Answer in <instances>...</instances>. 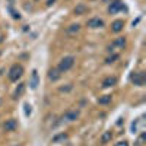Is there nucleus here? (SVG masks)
I'll use <instances>...</instances> for the list:
<instances>
[{"label":"nucleus","instance_id":"f8f14e48","mask_svg":"<svg viewBox=\"0 0 146 146\" xmlns=\"http://www.w3.org/2000/svg\"><path fill=\"white\" fill-rule=\"evenodd\" d=\"M86 10H88L86 6H85L83 3H79V5L75 7V13H76V15H82V13H85Z\"/></svg>","mask_w":146,"mask_h":146},{"label":"nucleus","instance_id":"4be33fe9","mask_svg":"<svg viewBox=\"0 0 146 146\" xmlns=\"http://www.w3.org/2000/svg\"><path fill=\"white\" fill-rule=\"evenodd\" d=\"M70 89H72V85H69L66 88H60V91H70Z\"/></svg>","mask_w":146,"mask_h":146},{"label":"nucleus","instance_id":"9d476101","mask_svg":"<svg viewBox=\"0 0 146 146\" xmlns=\"http://www.w3.org/2000/svg\"><path fill=\"white\" fill-rule=\"evenodd\" d=\"M16 126H18L16 120H7L6 123H5V130L6 131H12V130L16 129Z\"/></svg>","mask_w":146,"mask_h":146},{"label":"nucleus","instance_id":"6ab92c4d","mask_svg":"<svg viewBox=\"0 0 146 146\" xmlns=\"http://www.w3.org/2000/svg\"><path fill=\"white\" fill-rule=\"evenodd\" d=\"M23 107H25V115H29L31 111H32V110H31V105H29V104H25Z\"/></svg>","mask_w":146,"mask_h":146},{"label":"nucleus","instance_id":"f03ea898","mask_svg":"<svg viewBox=\"0 0 146 146\" xmlns=\"http://www.w3.org/2000/svg\"><path fill=\"white\" fill-rule=\"evenodd\" d=\"M22 73H23V67L21 64H13L10 67V70H9V79L12 82H16L22 76Z\"/></svg>","mask_w":146,"mask_h":146},{"label":"nucleus","instance_id":"ddd939ff","mask_svg":"<svg viewBox=\"0 0 146 146\" xmlns=\"http://www.w3.org/2000/svg\"><path fill=\"white\" fill-rule=\"evenodd\" d=\"M111 139H113V133L111 131H105L104 135L101 136V143H108Z\"/></svg>","mask_w":146,"mask_h":146},{"label":"nucleus","instance_id":"423d86ee","mask_svg":"<svg viewBox=\"0 0 146 146\" xmlns=\"http://www.w3.org/2000/svg\"><path fill=\"white\" fill-rule=\"evenodd\" d=\"M88 27L89 28H101V27H104V21L100 18H92L88 21Z\"/></svg>","mask_w":146,"mask_h":146},{"label":"nucleus","instance_id":"412c9836","mask_svg":"<svg viewBox=\"0 0 146 146\" xmlns=\"http://www.w3.org/2000/svg\"><path fill=\"white\" fill-rule=\"evenodd\" d=\"M114 146H129V143H127L126 140H123V142H118V143H115Z\"/></svg>","mask_w":146,"mask_h":146},{"label":"nucleus","instance_id":"0eeeda50","mask_svg":"<svg viewBox=\"0 0 146 146\" xmlns=\"http://www.w3.org/2000/svg\"><path fill=\"white\" fill-rule=\"evenodd\" d=\"M123 28H124V21H121V19L114 21L113 25H111V29L114 32H121V31H123Z\"/></svg>","mask_w":146,"mask_h":146},{"label":"nucleus","instance_id":"6e6552de","mask_svg":"<svg viewBox=\"0 0 146 146\" xmlns=\"http://www.w3.org/2000/svg\"><path fill=\"white\" fill-rule=\"evenodd\" d=\"M48 79L53 80V82L58 80V79H60V72H58V69H50V72H48Z\"/></svg>","mask_w":146,"mask_h":146},{"label":"nucleus","instance_id":"a211bd4d","mask_svg":"<svg viewBox=\"0 0 146 146\" xmlns=\"http://www.w3.org/2000/svg\"><path fill=\"white\" fill-rule=\"evenodd\" d=\"M126 44V40L124 38H118V40H115L114 41V45H120V47H123Z\"/></svg>","mask_w":146,"mask_h":146},{"label":"nucleus","instance_id":"f257e3e1","mask_svg":"<svg viewBox=\"0 0 146 146\" xmlns=\"http://www.w3.org/2000/svg\"><path fill=\"white\" fill-rule=\"evenodd\" d=\"M75 64V57H72V56H69V57H64L62 62H60V64H58V72L60 73H64V72H67V70H70L72 69V66Z\"/></svg>","mask_w":146,"mask_h":146},{"label":"nucleus","instance_id":"2eb2a0df","mask_svg":"<svg viewBox=\"0 0 146 146\" xmlns=\"http://www.w3.org/2000/svg\"><path fill=\"white\" fill-rule=\"evenodd\" d=\"M79 29H80V25L75 23V25H70V27L67 28V32H69V34H75V32H78Z\"/></svg>","mask_w":146,"mask_h":146},{"label":"nucleus","instance_id":"1a4fd4ad","mask_svg":"<svg viewBox=\"0 0 146 146\" xmlns=\"http://www.w3.org/2000/svg\"><path fill=\"white\" fill-rule=\"evenodd\" d=\"M115 83H117V78H114V76H110V78L104 79V82H102V86H104V88H110V86H114Z\"/></svg>","mask_w":146,"mask_h":146},{"label":"nucleus","instance_id":"f3484780","mask_svg":"<svg viewBox=\"0 0 146 146\" xmlns=\"http://www.w3.org/2000/svg\"><path fill=\"white\" fill-rule=\"evenodd\" d=\"M23 89H25V83H21L19 86L16 88V91H15V96H19V95L23 92Z\"/></svg>","mask_w":146,"mask_h":146},{"label":"nucleus","instance_id":"20e7f679","mask_svg":"<svg viewBox=\"0 0 146 146\" xmlns=\"http://www.w3.org/2000/svg\"><path fill=\"white\" fill-rule=\"evenodd\" d=\"M123 7H124V6H123V3H121L120 0H115V2H113L111 5L108 6V12H110L111 15H114V13H117V12H120Z\"/></svg>","mask_w":146,"mask_h":146},{"label":"nucleus","instance_id":"4468645a","mask_svg":"<svg viewBox=\"0 0 146 146\" xmlns=\"http://www.w3.org/2000/svg\"><path fill=\"white\" fill-rule=\"evenodd\" d=\"M110 102H111V96L110 95H104L98 100V104H101V105H105V104H110Z\"/></svg>","mask_w":146,"mask_h":146},{"label":"nucleus","instance_id":"aec40b11","mask_svg":"<svg viewBox=\"0 0 146 146\" xmlns=\"http://www.w3.org/2000/svg\"><path fill=\"white\" fill-rule=\"evenodd\" d=\"M117 58H118V56L114 54V56H111V57H108V58H107V63H113L114 60H117Z\"/></svg>","mask_w":146,"mask_h":146},{"label":"nucleus","instance_id":"7ed1b4c3","mask_svg":"<svg viewBox=\"0 0 146 146\" xmlns=\"http://www.w3.org/2000/svg\"><path fill=\"white\" fill-rule=\"evenodd\" d=\"M130 80L137 85V86H142V85L145 83V73L143 72H136V73H131L130 76Z\"/></svg>","mask_w":146,"mask_h":146},{"label":"nucleus","instance_id":"5701e85b","mask_svg":"<svg viewBox=\"0 0 146 146\" xmlns=\"http://www.w3.org/2000/svg\"><path fill=\"white\" fill-rule=\"evenodd\" d=\"M54 2H56V0H48V2H47V5H48V6H51Z\"/></svg>","mask_w":146,"mask_h":146},{"label":"nucleus","instance_id":"dca6fc26","mask_svg":"<svg viewBox=\"0 0 146 146\" xmlns=\"http://www.w3.org/2000/svg\"><path fill=\"white\" fill-rule=\"evenodd\" d=\"M64 139H67V135H66V133H62V135H58V136L53 137V142H54V143H57V142H60V140H64Z\"/></svg>","mask_w":146,"mask_h":146},{"label":"nucleus","instance_id":"39448f33","mask_svg":"<svg viewBox=\"0 0 146 146\" xmlns=\"http://www.w3.org/2000/svg\"><path fill=\"white\" fill-rule=\"evenodd\" d=\"M38 83H40V76H38V72H36V70H32L31 80H29V86H31V89H36V88H38Z\"/></svg>","mask_w":146,"mask_h":146},{"label":"nucleus","instance_id":"9b49d317","mask_svg":"<svg viewBox=\"0 0 146 146\" xmlns=\"http://www.w3.org/2000/svg\"><path fill=\"white\" fill-rule=\"evenodd\" d=\"M66 120H69V121H75L78 117H79V111H69V113H66Z\"/></svg>","mask_w":146,"mask_h":146}]
</instances>
